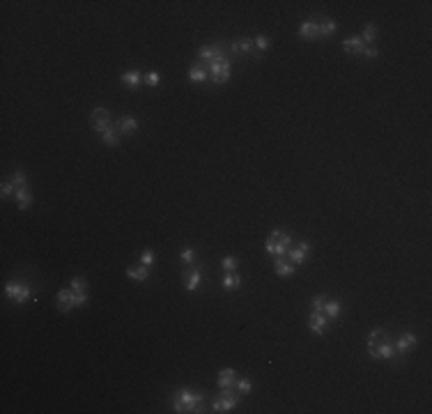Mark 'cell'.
I'll list each match as a JSON object with an SVG mask.
<instances>
[{
  "mask_svg": "<svg viewBox=\"0 0 432 414\" xmlns=\"http://www.w3.org/2000/svg\"><path fill=\"white\" fill-rule=\"evenodd\" d=\"M173 409L179 414L189 412H205L202 409V393H195L191 389H179L173 396Z\"/></svg>",
  "mask_w": 432,
  "mask_h": 414,
  "instance_id": "obj_2",
  "label": "cell"
},
{
  "mask_svg": "<svg viewBox=\"0 0 432 414\" xmlns=\"http://www.w3.org/2000/svg\"><path fill=\"white\" fill-rule=\"evenodd\" d=\"M308 329L313 334H317V336H324L327 329H329V318L324 316V313H319V310H310V316H308Z\"/></svg>",
  "mask_w": 432,
  "mask_h": 414,
  "instance_id": "obj_9",
  "label": "cell"
},
{
  "mask_svg": "<svg viewBox=\"0 0 432 414\" xmlns=\"http://www.w3.org/2000/svg\"><path fill=\"white\" fill-rule=\"evenodd\" d=\"M416 345H418V336L411 332H405V334H400L398 338H395V343H393V350L400 354H405L409 352V350H414Z\"/></svg>",
  "mask_w": 432,
  "mask_h": 414,
  "instance_id": "obj_12",
  "label": "cell"
},
{
  "mask_svg": "<svg viewBox=\"0 0 432 414\" xmlns=\"http://www.w3.org/2000/svg\"><path fill=\"white\" fill-rule=\"evenodd\" d=\"M0 193H3V198H10L12 193H17V186L12 184V182H3V186H0Z\"/></svg>",
  "mask_w": 432,
  "mask_h": 414,
  "instance_id": "obj_37",
  "label": "cell"
},
{
  "mask_svg": "<svg viewBox=\"0 0 432 414\" xmlns=\"http://www.w3.org/2000/svg\"><path fill=\"white\" fill-rule=\"evenodd\" d=\"M69 288L74 290L76 294H81V292H87V281L85 278H81V276H74L69 281Z\"/></svg>",
  "mask_w": 432,
  "mask_h": 414,
  "instance_id": "obj_29",
  "label": "cell"
},
{
  "mask_svg": "<svg viewBox=\"0 0 432 414\" xmlns=\"http://www.w3.org/2000/svg\"><path fill=\"white\" fill-rule=\"evenodd\" d=\"M127 276H129L131 281H147V278H150V267H145V265L127 267Z\"/></svg>",
  "mask_w": 432,
  "mask_h": 414,
  "instance_id": "obj_20",
  "label": "cell"
},
{
  "mask_svg": "<svg viewBox=\"0 0 432 414\" xmlns=\"http://www.w3.org/2000/svg\"><path fill=\"white\" fill-rule=\"evenodd\" d=\"M233 51L235 53H251V51H253V39L242 37V39H237V42H233Z\"/></svg>",
  "mask_w": 432,
  "mask_h": 414,
  "instance_id": "obj_27",
  "label": "cell"
},
{
  "mask_svg": "<svg viewBox=\"0 0 432 414\" xmlns=\"http://www.w3.org/2000/svg\"><path fill=\"white\" fill-rule=\"evenodd\" d=\"M375 37H377V26H375V23H368V26L363 28V33H361L363 44H366V46H373Z\"/></svg>",
  "mask_w": 432,
  "mask_h": 414,
  "instance_id": "obj_28",
  "label": "cell"
},
{
  "mask_svg": "<svg viewBox=\"0 0 432 414\" xmlns=\"http://www.w3.org/2000/svg\"><path fill=\"white\" fill-rule=\"evenodd\" d=\"M141 265H145V267H152V265H154V253H152L150 249H143V253H141Z\"/></svg>",
  "mask_w": 432,
  "mask_h": 414,
  "instance_id": "obj_36",
  "label": "cell"
},
{
  "mask_svg": "<svg viewBox=\"0 0 432 414\" xmlns=\"http://www.w3.org/2000/svg\"><path fill=\"white\" fill-rule=\"evenodd\" d=\"M200 285H202V267H195L184 274V288L189 290V292H195Z\"/></svg>",
  "mask_w": 432,
  "mask_h": 414,
  "instance_id": "obj_16",
  "label": "cell"
},
{
  "mask_svg": "<svg viewBox=\"0 0 432 414\" xmlns=\"http://www.w3.org/2000/svg\"><path fill=\"white\" fill-rule=\"evenodd\" d=\"M219 389H221V393H230L235 391V387H237V371L235 368H223L221 373H219Z\"/></svg>",
  "mask_w": 432,
  "mask_h": 414,
  "instance_id": "obj_11",
  "label": "cell"
},
{
  "mask_svg": "<svg viewBox=\"0 0 432 414\" xmlns=\"http://www.w3.org/2000/svg\"><path fill=\"white\" fill-rule=\"evenodd\" d=\"M299 37L308 39V42H315L319 39V26H317V19H306V21L299 26Z\"/></svg>",
  "mask_w": 432,
  "mask_h": 414,
  "instance_id": "obj_14",
  "label": "cell"
},
{
  "mask_svg": "<svg viewBox=\"0 0 432 414\" xmlns=\"http://www.w3.org/2000/svg\"><path fill=\"white\" fill-rule=\"evenodd\" d=\"M292 249V235L283 233V230H271L265 240V251L269 256L276 258H285L287 251Z\"/></svg>",
  "mask_w": 432,
  "mask_h": 414,
  "instance_id": "obj_3",
  "label": "cell"
},
{
  "mask_svg": "<svg viewBox=\"0 0 432 414\" xmlns=\"http://www.w3.org/2000/svg\"><path fill=\"white\" fill-rule=\"evenodd\" d=\"M193 260H195V251L191 249V246H189V249H184L182 253H179V262H182V265H191Z\"/></svg>",
  "mask_w": 432,
  "mask_h": 414,
  "instance_id": "obj_34",
  "label": "cell"
},
{
  "mask_svg": "<svg viewBox=\"0 0 432 414\" xmlns=\"http://www.w3.org/2000/svg\"><path fill=\"white\" fill-rule=\"evenodd\" d=\"M237 391H242V393H251L253 391V382L251 380H246V377H244V380H237Z\"/></svg>",
  "mask_w": 432,
  "mask_h": 414,
  "instance_id": "obj_35",
  "label": "cell"
},
{
  "mask_svg": "<svg viewBox=\"0 0 432 414\" xmlns=\"http://www.w3.org/2000/svg\"><path fill=\"white\" fill-rule=\"evenodd\" d=\"M237 405H239V396H233V391H230V393H223L221 398H216L214 403H211V412L226 414L230 409H235Z\"/></svg>",
  "mask_w": 432,
  "mask_h": 414,
  "instance_id": "obj_10",
  "label": "cell"
},
{
  "mask_svg": "<svg viewBox=\"0 0 432 414\" xmlns=\"http://www.w3.org/2000/svg\"><path fill=\"white\" fill-rule=\"evenodd\" d=\"M324 304H327V297H324V294H315L313 297V310H319V313H322Z\"/></svg>",
  "mask_w": 432,
  "mask_h": 414,
  "instance_id": "obj_38",
  "label": "cell"
},
{
  "mask_svg": "<svg viewBox=\"0 0 432 414\" xmlns=\"http://www.w3.org/2000/svg\"><path fill=\"white\" fill-rule=\"evenodd\" d=\"M143 83L150 85V87H157L159 83H161V74H159V71H147L145 76H143Z\"/></svg>",
  "mask_w": 432,
  "mask_h": 414,
  "instance_id": "obj_31",
  "label": "cell"
},
{
  "mask_svg": "<svg viewBox=\"0 0 432 414\" xmlns=\"http://www.w3.org/2000/svg\"><path fill=\"white\" fill-rule=\"evenodd\" d=\"M209 69H207V74H209L211 83H216V85H223V83H228V78H230V71H233V67H230V60H216V62H209Z\"/></svg>",
  "mask_w": 432,
  "mask_h": 414,
  "instance_id": "obj_5",
  "label": "cell"
},
{
  "mask_svg": "<svg viewBox=\"0 0 432 414\" xmlns=\"http://www.w3.org/2000/svg\"><path fill=\"white\" fill-rule=\"evenodd\" d=\"M12 184L17 186V189H23V186H28V180H26V173H23V170H14V173H12Z\"/></svg>",
  "mask_w": 432,
  "mask_h": 414,
  "instance_id": "obj_30",
  "label": "cell"
},
{
  "mask_svg": "<svg viewBox=\"0 0 432 414\" xmlns=\"http://www.w3.org/2000/svg\"><path fill=\"white\" fill-rule=\"evenodd\" d=\"M274 272L278 274V276H283V278L294 276V272H297V265H292V262L285 260V258H276V260H274Z\"/></svg>",
  "mask_w": 432,
  "mask_h": 414,
  "instance_id": "obj_17",
  "label": "cell"
},
{
  "mask_svg": "<svg viewBox=\"0 0 432 414\" xmlns=\"http://www.w3.org/2000/svg\"><path fill=\"white\" fill-rule=\"evenodd\" d=\"M363 55H366L368 60H373V58H377V55H379L377 46H366V49H363Z\"/></svg>",
  "mask_w": 432,
  "mask_h": 414,
  "instance_id": "obj_39",
  "label": "cell"
},
{
  "mask_svg": "<svg viewBox=\"0 0 432 414\" xmlns=\"http://www.w3.org/2000/svg\"><path fill=\"white\" fill-rule=\"evenodd\" d=\"M90 125H92V129H94V131L103 134L108 127H113V122H111V111L103 109V106L94 109V111L90 113Z\"/></svg>",
  "mask_w": 432,
  "mask_h": 414,
  "instance_id": "obj_7",
  "label": "cell"
},
{
  "mask_svg": "<svg viewBox=\"0 0 432 414\" xmlns=\"http://www.w3.org/2000/svg\"><path fill=\"white\" fill-rule=\"evenodd\" d=\"M310 242H299L297 246H292L290 251H287V258H290V262L292 265H301L303 260H306V256L310 253Z\"/></svg>",
  "mask_w": 432,
  "mask_h": 414,
  "instance_id": "obj_13",
  "label": "cell"
},
{
  "mask_svg": "<svg viewBox=\"0 0 432 414\" xmlns=\"http://www.w3.org/2000/svg\"><path fill=\"white\" fill-rule=\"evenodd\" d=\"M189 81L191 83H198V85H200V83H205L207 81V69H205V67L193 65L189 69Z\"/></svg>",
  "mask_w": 432,
  "mask_h": 414,
  "instance_id": "obj_26",
  "label": "cell"
},
{
  "mask_svg": "<svg viewBox=\"0 0 432 414\" xmlns=\"http://www.w3.org/2000/svg\"><path fill=\"white\" fill-rule=\"evenodd\" d=\"M221 285H223L226 290H237V288H242V276H239L237 272H226V276H223Z\"/></svg>",
  "mask_w": 432,
  "mask_h": 414,
  "instance_id": "obj_22",
  "label": "cell"
},
{
  "mask_svg": "<svg viewBox=\"0 0 432 414\" xmlns=\"http://www.w3.org/2000/svg\"><path fill=\"white\" fill-rule=\"evenodd\" d=\"M115 129L120 131V136H122V134H134L136 129H138V120H136V118H131V115H125V118H122V120H118L115 122Z\"/></svg>",
  "mask_w": 432,
  "mask_h": 414,
  "instance_id": "obj_19",
  "label": "cell"
},
{
  "mask_svg": "<svg viewBox=\"0 0 432 414\" xmlns=\"http://www.w3.org/2000/svg\"><path fill=\"white\" fill-rule=\"evenodd\" d=\"M87 292H81L76 294L71 288H65L58 292V310L60 313H69V310H74L76 306H87Z\"/></svg>",
  "mask_w": 432,
  "mask_h": 414,
  "instance_id": "obj_4",
  "label": "cell"
},
{
  "mask_svg": "<svg viewBox=\"0 0 432 414\" xmlns=\"http://www.w3.org/2000/svg\"><path fill=\"white\" fill-rule=\"evenodd\" d=\"M368 354L375 361H389L395 357L393 343L389 341V332L382 327H375L368 334Z\"/></svg>",
  "mask_w": 432,
  "mask_h": 414,
  "instance_id": "obj_1",
  "label": "cell"
},
{
  "mask_svg": "<svg viewBox=\"0 0 432 414\" xmlns=\"http://www.w3.org/2000/svg\"><path fill=\"white\" fill-rule=\"evenodd\" d=\"M5 294L14 301V304H23V301H28L33 297V290H30V285H26V283H7Z\"/></svg>",
  "mask_w": 432,
  "mask_h": 414,
  "instance_id": "obj_8",
  "label": "cell"
},
{
  "mask_svg": "<svg viewBox=\"0 0 432 414\" xmlns=\"http://www.w3.org/2000/svg\"><path fill=\"white\" fill-rule=\"evenodd\" d=\"M221 267L226 269V272H237V267H239V260L235 256H226L221 260Z\"/></svg>",
  "mask_w": 432,
  "mask_h": 414,
  "instance_id": "obj_32",
  "label": "cell"
},
{
  "mask_svg": "<svg viewBox=\"0 0 432 414\" xmlns=\"http://www.w3.org/2000/svg\"><path fill=\"white\" fill-rule=\"evenodd\" d=\"M363 49H366V44H363L361 35H352V37L343 39V51H345V53L363 55Z\"/></svg>",
  "mask_w": 432,
  "mask_h": 414,
  "instance_id": "obj_15",
  "label": "cell"
},
{
  "mask_svg": "<svg viewBox=\"0 0 432 414\" xmlns=\"http://www.w3.org/2000/svg\"><path fill=\"white\" fill-rule=\"evenodd\" d=\"M226 49H223V44H205L202 49L198 51V60H205L207 65L209 62H216V60H226Z\"/></svg>",
  "mask_w": 432,
  "mask_h": 414,
  "instance_id": "obj_6",
  "label": "cell"
},
{
  "mask_svg": "<svg viewBox=\"0 0 432 414\" xmlns=\"http://www.w3.org/2000/svg\"><path fill=\"white\" fill-rule=\"evenodd\" d=\"M317 26H319V37H329V35L336 33V21L334 19H317Z\"/></svg>",
  "mask_w": 432,
  "mask_h": 414,
  "instance_id": "obj_23",
  "label": "cell"
},
{
  "mask_svg": "<svg viewBox=\"0 0 432 414\" xmlns=\"http://www.w3.org/2000/svg\"><path fill=\"white\" fill-rule=\"evenodd\" d=\"M322 313L329 318V320H336V318H338V313H341V301H338V299H327Z\"/></svg>",
  "mask_w": 432,
  "mask_h": 414,
  "instance_id": "obj_24",
  "label": "cell"
},
{
  "mask_svg": "<svg viewBox=\"0 0 432 414\" xmlns=\"http://www.w3.org/2000/svg\"><path fill=\"white\" fill-rule=\"evenodd\" d=\"M143 71H138V69H131V71H125L122 76H120V83L122 85H127V87H138L143 83Z\"/></svg>",
  "mask_w": 432,
  "mask_h": 414,
  "instance_id": "obj_18",
  "label": "cell"
},
{
  "mask_svg": "<svg viewBox=\"0 0 432 414\" xmlns=\"http://www.w3.org/2000/svg\"><path fill=\"white\" fill-rule=\"evenodd\" d=\"M253 46H255L258 51H267V49L271 46V39L267 37V35H258V37L253 39Z\"/></svg>",
  "mask_w": 432,
  "mask_h": 414,
  "instance_id": "obj_33",
  "label": "cell"
},
{
  "mask_svg": "<svg viewBox=\"0 0 432 414\" xmlns=\"http://www.w3.org/2000/svg\"><path fill=\"white\" fill-rule=\"evenodd\" d=\"M101 141L106 143L108 147H115V145H118V143H120V131L115 129V125H113V127H108V129L103 131V134H101Z\"/></svg>",
  "mask_w": 432,
  "mask_h": 414,
  "instance_id": "obj_25",
  "label": "cell"
},
{
  "mask_svg": "<svg viewBox=\"0 0 432 414\" xmlns=\"http://www.w3.org/2000/svg\"><path fill=\"white\" fill-rule=\"evenodd\" d=\"M14 198H17L19 210H28V207H30V202H33V193L28 191V186H23V189H17Z\"/></svg>",
  "mask_w": 432,
  "mask_h": 414,
  "instance_id": "obj_21",
  "label": "cell"
}]
</instances>
